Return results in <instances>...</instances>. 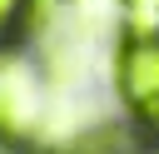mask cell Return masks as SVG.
Listing matches in <instances>:
<instances>
[{
  "instance_id": "5",
  "label": "cell",
  "mask_w": 159,
  "mask_h": 154,
  "mask_svg": "<svg viewBox=\"0 0 159 154\" xmlns=\"http://www.w3.org/2000/svg\"><path fill=\"white\" fill-rule=\"evenodd\" d=\"M134 124H139V134H144L149 144H159V99L134 104Z\"/></svg>"
},
{
  "instance_id": "4",
  "label": "cell",
  "mask_w": 159,
  "mask_h": 154,
  "mask_svg": "<svg viewBox=\"0 0 159 154\" xmlns=\"http://www.w3.org/2000/svg\"><path fill=\"white\" fill-rule=\"evenodd\" d=\"M30 0H0V45H10L15 35H20V25H25V10Z\"/></svg>"
},
{
  "instance_id": "7",
  "label": "cell",
  "mask_w": 159,
  "mask_h": 154,
  "mask_svg": "<svg viewBox=\"0 0 159 154\" xmlns=\"http://www.w3.org/2000/svg\"><path fill=\"white\" fill-rule=\"evenodd\" d=\"M35 5H55V0H35Z\"/></svg>"
},
{
  "instance_id": "3",
  "label": "cell",
  "mask_w": 159,
  "mask_h": 154,
  "mask_svg": "<svg viewBox=\"0 0 159 154\" xmlns=\"http://www.w3.org/2000/svg\"><path fill=\"white\" fill-rule=\"evenodd\" d=\"M129 35H159V0H119Z\"/></svg>"
},
{
  "instance_id": "6",
  "label": "cell",
  "mask_w": 159,
  "mask_h": 154,
  "mask_svg": "<svg viewBox=\"0 0 159 154\" xmlns=\"http://www.w3.org/2000/svg\"><path fill=\"white\" fill-rule=\"evenodd\" d=\"M60 154H114V149H109L104 139H94V134H89V139H80V144H70V149H60Z\"/></svg>"
},
{
  "instance_id": "1",
  "label": "cell",
  "mask_w": 159,
  "mask_h": 154,
  "mask_svg": "<svg viewBox=\"0 0 159 154\" xmlns=\"http://www.w3.org/2000/svg\"><path fill=\"white\" fill-rule=\"evenodd\" d=\"M40 109H45V99H40L35 75L20 65H0V144H10V149L25 144L40 129Z\"/></svg>"
},
{
  "instance_id": "2",
  "label": "cell",
  "mask_w": 159,
  "mask_h": 154,
  "mask_svg": "<svg viewBox=\"0 0 159 154\" xmlns=\"http://www.w3.org/2000/svg\"><path fill=\"white\" fill-rule=\"evenodd\" d=\"M119 89L134 104L159 99V35H129L119 50Z\"/></svg>"
}]
</instances>
